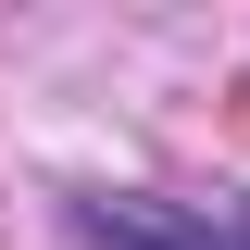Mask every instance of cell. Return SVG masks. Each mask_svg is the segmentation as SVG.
I'll return each mask as SVG.
<instances>
[{"instance_id":"6da1fadb","label":"cell","mask_w":250,"mask_h":250,"mask_svg":"<svg viewBox=\"0 0 250 250\" xmlns=\"http://www.w3.org/2000/svg\"><path fill=\"white\" fill-rule=\"evenodd\" d=\"M75 238H88V250H238V238H213V225H188L175 200H138V188L75 200Z\"/></svg>"},{"instance_id":"7a4b0ae2","label":"cell","mask_w":250,"mask_h":250,"mask_svg":"<svg viewBox=\"0 0 250 250\" xmlns=\"http://www.w3.org/2000/svg\"><path fill=\"white\" fill-rule=\"evenodd\" d=\"M238 250H250V213H238Z\"/></svg>"}]
</instances>
